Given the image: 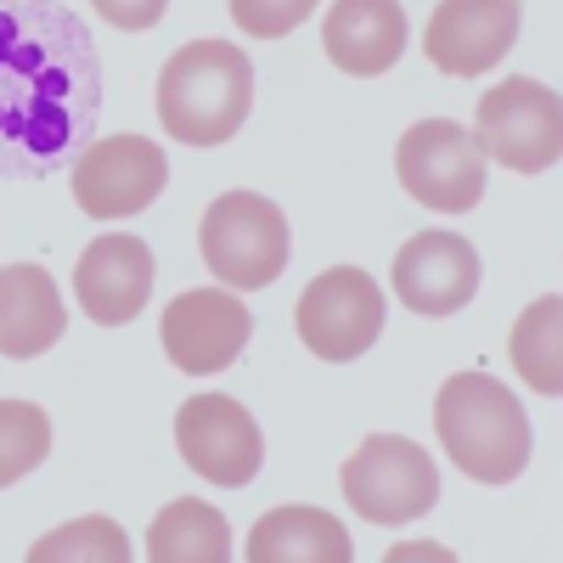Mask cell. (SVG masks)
<instances>
[{
	"label": "cell",
	"mask_w": 563,
	"mask_h": 563,
	"mask_svg": "<svg viewBox=\"0 0 563 563\" xmlns=\"http://www.w3.org/2000/svg\"><path fill=\"white\" fill-rule=\"evenodd\" d=\"M97 34L63 0H0V180L63 175L102 119Z\"/></svg>",
	"instance_id": "cell-1"
},
{
	"label": "cell",
	"mask_w": 563,
	"mask_h": 563,
	"mask_svg": "<svg viewBox=\"0 0 563 563\" xmlns=\"http://www.w3.org/2000/svg\"><path fill=\"white\" fill-rule=\"evenodd\" d=\"M254 113V63L225 40H192L158 74V119L186 147H220Z\"/></svg>",
	"instance_id": "cell-2"
},
{
	"label": "cell",
	"mask_w": 563,
	"mask_h": 563,
	"mask_svg": "<svg viewBox=\"0 0 563 563\" xmlns=\"http://www.w3.org/2000/svg\"><path fill=\"white\" fill-rule=\"evenodd\" d=\"M434 434L479 485H512L530 467V417L490 372H456L434 400Z\"/></svg>",
	"instance_id": "cell-3"
},
{
	"label": "cell",
	"mask_w": 563,
	"mask_h": 563,
	"mask_svg": "<svg viewBox=\"0 0 563 563\" xmlns=\"http://www.w3.org/2000/svg\"><path fill=\"white\" fill-rule=\"evenodd\" d=\"M198 254L220 288L260 294L288 271V214L260 192H225L198 225Z\"/></svg>",
	"instance_id": "cell-4"
},
{
	"label": "cell",
	"mask_w": 563,
	"mask_h": 563,
	"mask_svg": "<svg viewBox=\"0 0 563 563\" xmlns=\"http://www.w3.org/2000/svg\"><path fill=\"white\" fill-rule=\"evenodd\" d=\"M467 135H474V147L485 158H496L501 169L541 175L563 158V102H558L552 85L512 74L479 97V113H474V130Z\"/></svg>",
	"instance_id": "cell-5"
},
{
	"label": "cell",
	"mask_w": 563,
	"mask_h": 563,
	"mask_svg": "<svg viewBox=\"0 0 563 563\" xmlns=\"http://www.w3.org/2000/svg\"><path fill=\"white\" fill-rule=\"evenodd\" d=\"M344 501L361 512L366 525H411L440 501V467L417 440L400 434H372L361 451L344 462Z\"/></svg>",
	"instance_id": "cell-6"
},
{
	"label": "cell",
	"mask_w": 563,
	"mask_h": 563,
	"mask_svg": "<svg viewBox=\"0 0 563 563\" xmlns=\"http://www.w3.org/2000/svg\"><path fill=\"white\" fill-rule=\"evenodd\" d=\"M400 186L434 214H467L485 198V153L456 119H422L395 147Z\"/></svg>",
	"instance_id": "cell-7"
},
{
	"label": "cell",
	"mask_w": 563,
	"mask_h": 563,
	"mask_svg": "<svg viewBox=\"0 0 563 563\" xmlns=\"http://www.w3.org/2000/svg\"><path fill=\"white\" fill-rule=\"evenodd\" d=\"M294 321L316 361H361L384 333V288L355 265H333L299 294Z\"/></svg>",
	"instance_id": "cell-8"
},
{
	"label": "cell",
	"mask_w": 563,
	"mask_h": 563,
	"mask_svg": "<svg viewBox=\"0 0 563 563\" xmlns=\"http://www.w3.org/2000/svg\"><path fill=\"white\" fill-rule=\"evenodd\" d=\"M74 169V203L90 220H124L158 203L169 186V158L147 135H102L68 164Z\"/></svg>",
	"instance_id": "cell-9"
},
{
	"label": "cell",
	"mask_w": 563,
	"mask_h": 563,
	"mask_svg": "<svg viewBox=\"0 0 563 563\" xmlns=\"http://www.w3.org/2000/svg\"><path fill=\"white\" fill-rule=\"evenodd\" d=\"M175 445H180L186 467H192L198 479L220 485V490L254 485L260 462H265L260 422L231 395H192L186 400L180 417H175Z\"/></svg>",
	"instance_id": "cell-10"
},
{
	"label": "cell",
	"mask_w": 563,
	"mask_h": 563,
	"mask_svg": "<svg viewBox=\"0 0 563 563\" xmlns=\"http://www.w3.org/2000/svg\"><path fill=\"white\" fill-rule=\"evenodd\" d=\"M254 339V310L231 288H186L164 310V355L203 378V372H225Z\"/></svg>",
	"instance_id": "cell-11"
},
{
	"label": "cell",
	"mask_w": 563,
	"mask_h": 563,
	"mask_svg": "<svg viewBox=\"0 0 563 563\" xmlns=\"http://www.w3.org/2000/svg\"><path fill=\"white\" fill-rule=\"evenodd\" d=\"M519 23V0H440L429 29H422V52L451 79H479L512 52Z\"/></svg>",
	"instance_id": "cell-12"
},
{
	"label": "cell",
	"mask_w": 563,
	"mask_h": 563,
	"mask_svg": "<svg viewBox=\"0 0 563 563\" xmlns=\"http://www.w3.org/2000/svg\"><path fill=\"white\" fill-rule=\"evenodd\" d=\"M395 299L411 316H456L479 294V249L462 231H417V238L395 254Z\"/></svg>",
	"instance_id": "cell-13"
},
{
	"label": "cell",
	"mask_w": 563,
	"mask_h": 563,
	"mask_svg": "<svg viewBox=\"0 0 563 563\" xmlns=\"http://www.w3.org/2000/svg\"><path fill=\"white\" fill-rule=\"evenodd\" d=\"M153 249L130 238V231H108L97 238L85 254H79V271H74V294L85 305V316L97 327H124L147 310L153 299Z\"/></svg>",
	"instance_id": "cell-14"
},
{
	"label": "cell",
	"mask_w": 563,
	"mask_h": 563,
	"mask_svg": "<svg viewBox=\"0 0 563 563\" xmlns=\"http://www.w3.org/2000/svg\"><path fill=\"white\" fill-rule=\"evenodd\" d=\"M406 7L400 0H333V12L321 23V45L333 68L355 74V79H378L406 57Z\"/></svg>",
	"instance_id": "cell-15"
},
{
	"label": "cell",
	"mask_w": 563,
	"mask_h": 563,
	"mask_svg": "<svg viewBox=\"0 0 563 563\" xmlns=\"http://www.w3.org/2000/svg\"><path fill=\"white\" fill-rule=\"evenodd\" d=\"M68 327L63 294L52 271L40 265H0V355L7 361H34L45 355Z\"/></svg>",
	"instance_id": "cell-16"
},
{
	"label": "cell",
	"mask_w": 563,
	"mask_h": 563,
	"mask_svg": "<svg viewBox=\"0 0 563 563\" xmlns=\"http://www.w3.org/2000/svg\"><path fill=\"white\" fill-rule=\"evenodd\" d=\"M249 563H350L355 547H350V530L321 507H276L254 525L249 547H243Z\"/></svg>",
	"instance_id": "cell-17"
},
{
	"label": "cell",
	"mask_w": 563,
	"mask_h": 563,
	"mask_svg": "<svg viewBox=\"0 0 563 563\" xmlns=\"http://www.w3.org/2000/svg\"><path fill=\"white\" fill-rule=\"evenodd\" d=\"M147 558L153 563H225L231 558L225 512L198 501V496L169 501L158 519L147 525Z\"/></svg>",
	"instance_id": "cell-18"
},
{
	"label": "cell",
	"mask_w": 563,
	"mask_h": 563,
	"mask_svg": "<svg viewBox=\"0 0 563 563\" xmlns=\"http://www.w3.org/2000/svg\"><path fill=\"white\" fill-rule=\"evenodd\" d=\"M558 316H563V299L547 294V299H536L519 316V327H512V366H519V378L530 389H541V395L563 389V350H558V327L563 321Z\"/></svg>",
	"instance_id": "cell-19"
},
{
	"label": "cell",
	"mask_w": 563,
	"mask_h": 563,
	"mask_svg": "<svg viewBox=\"0 0 563 563\" xmlns=\"http://www.w3.org/2000/svg\"><path fill=\"white\" fill-rule=\"evenodd\" d=\"M52 451V417L29 400H0V490L29 479Z\"/></svg>",
	"instance_id": "cell-20"
},
{
	"label": "cell",
	"mask_w": 563,
	"mask_h": 563,
	"mask_svg": "<svg viewBox=\"0 0 563 563\" xmlns=\"http://www.w3.org/2000/svg\"><path fill=\"white\" fill-rule=\"evenodd\" d=\"M130 563V541L113 519H74L29 547V563Z\"/></svg>",
	"instance_id": "cell-21"
},
{
	"label": "cell",
	"mask_w": 563,
	"mask_h": 563,
	"mask_svg": "<svg viewBox=\"0 0 563 563\" xmlns=\"http://www.w3.org/2000/svg\"><path fill=\"white\" fill-rule=\"evenodd\" d=\"M316 12V0H231V23L249 40H282Z\"/></svg>",
	"instance_id": "cell-22"
},
{
	"label": "cell",
	"mask_w": 563,
	"mask_h": 563,
	"mask_svg": "<svg viewBox=\"0 0 563 563\" xmlns=\"http://www.w3.org/2000/svg\"><path fill=\"white\" fill-rule=\"evenodd\" d=\"M97 7V18L102 23H113V29H158L164 23V12H169V0H90Z\"/></svg>",
	"instance_id": "cell-23"
}]
</instances>
